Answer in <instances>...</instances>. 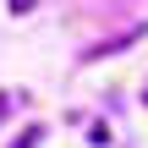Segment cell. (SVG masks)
Returning <instances> with one entry per match:
<instances>
[{
	"instance_id": "1",
	"label": "cell",
	"mask_w": 148,
	"mask_h": 148,
	"mask_svg": "<svg viewBox=\"0 0 148 148\" xmlns=\"http://www.w3.org/2000/svg\"><path fill=\"white\" fill-rule=\"evenodd\" d=\"M132 38H137V33H121V38H104V44H88V49H82V60H110V55H115V49H126Z\"/></svg>"
},
{
	"instance_id": "2",
	"label": "cell",
	"mask_w": 148,
	"mask_h": 148,
	"mask_svg": "<svg viewBox=\"0 0 148 148\" xmlns=\"http://www.w3.org/2000/svg\"><path fill=\"white\" fill-rule=\"evenodd\" d=\"M38 143H44V126H38V121H33V126H22V132L11 137V148H38Z\"/></svg>"
},
{
	"instance_id": "3",
	"label": "cell",
	"mask_w": 148,
	"mask_h": 148,
	"mask_svg": "<svg viewBox=\"0 0 148 148\" xmlns=\"http://www.w3.org/2000/svg\"><path fill=\"white\" fill-rule=\"evenodd\" d=\"M5 110H16V93H0V121H5Z\"/></svg>"
},
{
	"instance_id": "4",
	"label": "cell",
	"mask_w": 148,
	"mask_h": 148,
	"mask_svg": "<svg viewBox=\"0 0 148 148\" xmlns=\"http://www.w3.org/2000/svg\"><path fill=\"white\" fill-rule=\"evenodd\" d=\"M11 5H16V16H27V11H33V0H11Z\"/></svg>"
}]
</instances>
